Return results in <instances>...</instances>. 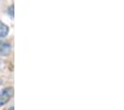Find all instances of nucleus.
<instances>
[{"instance_id":"obj_1","label":"nucleus","mask_w":124,"mask_h":110,"mask_svg":"<svg viewBox=\"0 0 124 110\" xmlns=\"http://www.w3.org/2000/svg\"><path fill=\"white\" fill-rule=\"evenodd\" d=\"M13 96V88L12 87H9V88H6L2 91H0V107L3 105H6L10 98Z\"/></svg>"},{"instance_id":"obj_2","label":"nucleus","mask_w":124,"mask_h":110,"mask_svg":"<svg viewBox=\"0 0 124 110\" xmlns=\"http://www.w3.org/2000/svg\"><path fill=\"white\" fill-rule=\"evenodd\" d=\"M10 49H11L10 43L0 40V56H7L9 53V51H10Z\"/></svg>"},{"instance_id":"obj_3","label":"nucleus","mask_w":124,"mask_h":110,"mask_svg":"<svg viewBox=\"0 0 124 110\" xmlns=\"http://www.w3.org/2000/svg\"><path fill=\"white\" fill-rule=\"evenodd\" d=\"M8 32H9V27L0 21V39H1V38H5L8 34Z\"/></svg>"},{"instance_id":"obj_4","label":"nucleus","mask_w":124,"mask_h":110,"mask_svg":"<svg viewBox=\"0 0 124 110\" xmlns=\"http://www.w3.org/2000/svg\"><path fill=\"white\" fill-rule=\"evenodd\" d=\"M12 9H13V6H11L10 7V13H11V16L13 15V11H12Z\"/></svg>"},{"instance_id":"obj_5","label":"nucleus","mask_w":124,"mask_h":110,"mask_svg":"<svg viewBox=\"0 0 124 110\" xmlns=\"http://www.w3.org/2000/svg\"><path fill=\"white\" fill-rule=\"evenodd\" d=\"M9 110H13V108H10V109H9Z\"/></svg>"},{"instance_id":"obj_6","label":"nucleus","mask_w":124,"mask_h":110,"mask_svg":"<svg viewBox=\"0 0 124 110\" xmlns=\"http://www.w3.org/2000/svg\"><path fill=\"white\" fill-rule=\"evenodd\" d=\"M0 85H1V80H0Z\"/></svg>"}]
</instances>
